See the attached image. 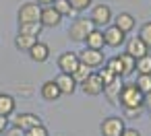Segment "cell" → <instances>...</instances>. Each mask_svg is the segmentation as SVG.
I'll list each match as a JSON object with an SVG mask.
<instances>
[{"label": "cell", "instance_id": "obj_1", "mask_svg": "<svg viewBox=\"0 0 151 136\" xmlns=\"http://www.w3.org/2000/svg\"><path fill=\"white\" fill-rule=\"evenodd\" d=\"M95 29V25L91 23L89 17H75V21L70 23L68 27V37L70 41H77V43H85L87 35Z\"/></svg>", "mask_w": 151, "mask_h": 136}, {"label": "cell", "instance_id": "obj_2", "mask_svg": "<svg viewBox=\"0 0 151 136\" xmlns=\"http://www.w3.org/2000/svg\"><path fill=\"white\" fill-rule=\"evenodd\" d=\"M118 99H120L122 107H139V105H143V93L137 89L134 83L122 85V91H120Z\"/></svg>", "mask_w": 151, "mask_h": 136}, {"label": "cell", "instance_id": "obj_3", "mask_svg": "<svg viewBox=\"0 0 151 136\" xmlns=\"http://www.w3.org/2000/svg\"><path fill=\"white\" fill-rule=\"evenodd\" d=\"M91 23L97 27V29H104V27H108L110 23H112V9L108 6V4H95L93 9H91Z\"/></svg>", "mask_w": 151, "mask_h": 136}, {"label": "cell", "instance_id": "obj_4", "mask_svg": "<svg viewBox=\"0 0 151 136\" xmlns=\"http://www.w3.org/2000/svg\"><path fill=\"white\" fill-rule=\"evenodd\" d=\"M79 62H83L85 66H89L91 70H99L106 62L104 58V52L101 50H91V48H85L81 54H79Z\"/></svg>", "mask_w": 151, "mask_h": 136}, {"label": "cell", "instance_id": "obj_5", "mask_svg": "<svg viewBox=\"0 0 151 136\" xmlns=\"http://www.w3.org/2000/svg\"><path fill=\"white\" fill-rule=\"evenodd\" d=\"M124 120L118 117V115H108L101 124H99V130H101V136H122L124 132Z\"/></svg>", "mask_w": 151, "mask_h": 136}, {"label": "cell", "instance_id": "obj_6", "mask_svg": "<svg viewBox=\"0 0 151 136\" xmlns=\"http://www.w3.org/2000/svg\"><path fill=\"white\" fill-rule=\"evenodd\" d=\"M40 15H42V6L37 2H25L21 4L17 17H19V25L21 23H40Z\"/></svg>", "mask_w": 151, "mask_h": 136}, {"label": "cell", "instance_id": "obj_7", "mask_svg": "<svg viewBox=\"0 0 151 136\" xmlns=\"http://www.w3.org/2000/svg\"><path fill=\"white\" fill-rule=\"evenodd\" d=\"M101 31H104V41H106L108 48H120L126 41V33H122L116 25H108Z\"/></svg>", "mask_w": 151, "mask_h": 136}, {"label": "cell", "instance_id": "obj_8", "mask_svg": "<svg viewBox=\"0 0 151 136\" xmlns=\"http://www.w3.org/2000/svg\"><path fill=\"white\" fill-rule=\"evenodd\" d=\"M81 89H83L85 95H91V97L101 95V93H104V80H101V76H99L97 72H91V74L85 78V83H81Z\"/></svg>", "mask_w": 151, "mask_h": 136}, {"label": "cell", "instance_id": "obj_9", "mask_svg": "<svg viewBox=\"0 0 151 136\" xmlns=\"http://www.w3.org/2000/svg\"><path fill=\"white\" fill-rule=\"evenodd\" d=\"M124 43H126V50H124V52H126L128 56H132L134 60H139V58H143L145 54H149V48L145 46V41H143V39H141L139 35H134V37H130V39H126Z\"/></svg>", "mask_w": 151, "mask_h": 136}, {"label": "cell", "instance_id": "obj_10", "mask_svg": "<svg viewBox=\"0 0 151 136\" xmlns=\"http://www.w3.org/2000/svg\"><path fill=\"white\" fill-rule=\"evenodd\" d=\"M79 64H81L79 62V54H75V52H64V54L58 56V68L64 74H73Z\"/></svg>", "mask_w": 151, "mask_h": 136}, {"label": "cell", "instance_id": "obj_11", "mask_svg": "<svg viewBox=\"0 0 151 136\" xmlns=\"http://www.w3.org/2000/svg\"><path fill=\"white\" fill-rule=\"evenodd\" d=\"M60 21H62V17H60V13H58V11L52 6V4L42 6L40 23H42L44 27H58V25H60Z\"/></svg>", "mask_w": 151, "mask_h": 136}, {"label": "cell", "instance_id": "obj_12", "mask_svg": "<svg viewBox=\"0 0 151 136\" xmlns=\"http://www.w3.org/2000/svg\"><path fill=\"white\" fill-rule=\"evenodd\" d=\"M42 124V117L40 115H35V113H19V115H15V122H13V126H17V128H21L23 132H27V130H31L33 126H40Z\"/></svg>", "mask_w": 151, "mask_h": 136}, {"label": "cell", "instance_id": "obj_13", "mask_svg": "<svg viewBox=\"0 0 151 136\" xmlns=\"http://www.w3.org/2000/svg\"><path fill=\"white\" fill-rule=\"evenodd\" d=\"M27 54H29V58H31L33 62L42 64V62H46V60L50 58V46L37 39V41L33 43V48H31V50H29Z\"/></svg>", "mask_w": 151, "mask_h": 136}, {"label": "cell", "instance_id": "obj_14", "mask_svg": "<svg viewBox=\"0 0 151 136\" xmlns=\"http://www.w3.org/2000/svg\"><path fill=\"white\" fill-rule=\"evenodd\" d=\"M54 83L58 85V89H60V93H62V95H73V93H75V89H77L75 78H73L70 74H64V72H60V74L54 78Z\"/></svg>", "mask_w": 151, "mask_h": 136}, {"label": "cell", "instance_id": "obj_15", "mask_svg": "<svg viewBox=\"0 0 151 136\" xmlns=\"http://www.w3.org/2000/svg\"><path fill=\"white\" fill-rule=\"evenodd\" d=\"M122 76H116L112 83H108L106 87H104V95L108 97V101L110 103H116L118 101V97H120V91H122Z\"/></svg>", "mask_w": 151, "mask_h": 136}, {"label": "cell", "instance_id": "obj_16", "mask_svg": "<svg viewBox=\"0 0 151 136\" xmlns=\"http://www.w3.org/2000/svg\"><path fill=\"white\" fill-rule=\"evenodd\" d=\"M40 95H42L46 101H58V99L62 97V93H60V89H58V85H56L54 80H46V83L42 85V89H40Z\"/></svg>", "mask_w": 151, "mask_h": 136}, {"label": "cell", "instance_id": "obj_17", "mask_svg": "<svg viewBox=\"0 0 151 136\" xmlns=\"http://www.w3.org/2000/svg\"><path fill=\"white\" fill-rule=\"evenodd\" d=\"M114 25L122 31V33H130L134 29V17L130 13H120L114 17Z\"/></svg>", "mask_w": 151, "mask_h": 136}, {"label": "cell", "instance_id": "obj_18", "mask_svg": "<svg viewBox=\"0 0 151 136\" xmlns=\"http://www.w3.org/2000/svg\"><path fill=\"white\" fill-rule=\"evenodd\" d=\"M15 109H17V101H15V97L13 95H6V93H0V115H11V113H15Z\"/></svg>", "mask_w": 151, "mask_h": 136}, {"label": "cell", "instance_id": "obj_19", "mask_svg": "<svg viewBox=\"0 0 151 136\" xmlns=\"http://www.w3.org/2000/svg\"><path fill=\"white\" fill-rule=\"evenodd\" d=\"M85 43H87V48H91V50H104V46H106V41H104V31L95 27V29L87 35Z\"/></svg>", "mask_w": 151, "mask_h": 136}, {"label": "cell", "instance_id": "obj_20", "mask_svg": "<svg viewBox=\"0 0 151 136\" xmlns=\"http://www.w3.org/2000/svg\"><path fill=\"white\" fill-rule=\"evenodd\" d=\"M37 41V37H31V35H25V33H19L15 37V48L21 50V52H29L33 48V43Z\"/></svg>", "mask_w": 151, "mask_h": 136}, {"label": "cell", "instance_id": "obj_21", "mask_svg": "<svg viewBox=\"0 0 151 136\" xmlns=\"http://www.w3.org/2000/svg\"><path fill=\"white\" fill-rule=\"evenodd\" d=\"M42 31H44L42 23H21L19 25V33H25V35H31V37H40Z\"/></svg>", "mask_w": 151, "mask_h": 136}, {"label": "cell", "instance_id": "obj_22", "mask_svg": "<svg viewBox=\"0 0 151 136\" xmlns=\"http://www.w3.org/2000/svg\"><path fill=\"white\" fill-rule=\"evenodd\" d=\"M52 6L60 13V17H62V19H64V17H75V15H77V13L73 11V6H70L68 0H54Z\"/></svg>", "mask_w": 151, "mask_h": 136}, {"label": "cell", "instance_id": "obj_23", "mask_svg": "<svg viewBox=\"0 0 151 136\" xmlns=\"http://www.w3.org/2000/svg\"><path fill=\"white\" fill-rule=\"evenodd\" d=\"M106 68H108L114 76H124V68H122V60H120V56H114V58L106 60Z\"/></svg>", "mask_w": 151, "mask_h": 136}, {"label": "cell", "instance_id": "obj_24", "mask_svg": "<svg viewBox=\"0 0 151 136\" xmlns=\"http://www.w3.org/2000/svg\"><path fill=\"white\" fill-rule=\"evenodd\" d=\"M91 72H93V70H91L89 66H85V64L81 62V64H79V66L75 68V72H73L70 76L75 78V83H77V85H81V83H85V78H87V76L91 74Z\"/></svg>", "mask_w": 151, "mask_h": 136}, {"label": "cell", "instance_id": "obj_25", "mask_svg": "<svg viewBox=\"0 0 151 136\" xmlns=\"http://www.w3.org/2000/svg\"><path fill=\"white\" fill-rule=\"evenodd\" d=\"M134 70L139 74H151V54H145L143 58H139Z\"/></svg>", "mask_w": 151, "mask_h": 136}, {"label": "cell", "instance_id": "obj_26", "mask_svg": "<svg viewBox=\"0 0 151 136\" xmlns=\"http://www.w3.org/2000/svg\"><path fill=\"white\" fill-rule=\"evenodd\" d=\"M120 60H122V68H124V76H128V74H132V72H134V66H137V60H134L132 56H128L126 52H122V54H120Z\"/></svg>", "mask_w": 151, "mask_h": 136}, {"label": "cell", "instance_id": "obj_27", "mask_svg": "<svg viewBox=\"0 0 151 136\" xmlns=\"http://www.w3.org/2000/svg\"><path fill=\"white\" fill-rule=\"evenodd\" d=\"M134 85H137V89H139L143 95L149 93V91H151V74H139Z\"/></svg>", "mask_w": 151, "mask_h": 136}, {"label": "cell", "instance_id": "obj_28", "mask_svg": "<svg viewBox=\"0 0 151 136\" xmlns=\"http://www.w3.org/2000/svg\"><path fill=\"white\" fill-rule=\"evenodd\" d=\"M139 37L145 41V46L151 50V21H147V23H143V27H141V31H139Z\"/></svg>", "mask_w": 151, "mask_h": 136}, {"label": "cell", "instance_id": "obj_29", "mask_svg": "<svg viewBox=\"0 0 151 136\" xmlns=\"http://www.w3.org/2000/svg\"><path fill=\"white\" fill-rule=\"evenodd\" d=\"M68 2H70V6H73L75 13H83V11H87L93 4V0H68Z\"/></svg>", "mask_w": 151, "mask_h": 136}, {"label": "cell", "instance_id": "obj_30", "mask_svg": "<svg viewBox=\"0 0 151 136\" xmlns=\"http://www.w3.org/2000/svg\"><path fill=\"white\" fill-rule=\"evenodd\" d=\"M25 136H50V134H48V128L44 124H40V126H33L31 130H27Z\"/></svg>", "mask_w": 151, "mask_h": 136}, {"label": "cell", "instance_id": "obj_31", "mask_svg": "<svg viewBox=\"0 0 151 136\" xmlns=\"http://www.w3.org/2000/svg\"><path fill=\"white\" fill-rule=\"evenodd\" d=\"M143 109H145L143 105H139V107H124V115L130 117V120H137V117H141Z\"/></svg>", "mask_w": 151, "mask_h": 136}, {"label": "cell", "instance_id": "obj_32", "mask_svg": "<svg viewBox=\"0 0 151 136\" xmlns=\"http://www.w3.org/2000/svg\"><path fill=\"white\" fill-rule=\"evenodd\" d=\"M97 74H99V76H101V80H104V87H106V85H108V83H112V80H114V78H116V76H114V74H112V72H110V70H108V68H106V66H101V68H99V70H97Z\"/></svg>", "mask_w": 151, "mask_h": 136}, {"label": "cell", "instance_id": "obj_33", "mask_svg": "<svg viewBox=\"0 0 151 136\" xmlns=\"http://www.w3.org/2000/svg\"><path fill=\"white\" fill-rule=\"evenodd\" d=\"M2 136H25V132H23L21 128H17V126H9V128L2 132Z\"/></svg>", "mask_w": 151, "mask_h": 136}, {"label": "cell", "instance_id": "obj_34", "mask_svg": "<svg viewBox=\"0 0 151 136\" xmlns=\"http://www.w3.org/2000/svg\"><path fill=\"white\" fill-rule=\"evenodd\" d=\"M143 107H145L147 111H151V91L143 95Z\"/></svg>", "mask_w": 151, "mask_h": 136}, {"label": "cell", "instance_id": "obj_35", "mask_svg": "<svg viewBox=\"0 0 151 136\" xmlns=\"http://www.w3.org/2000/svg\"><path fill=\"white\" fill-rule=\"evenodd\" d=\"M9 128V117L6 115H0V136H2V132Z\"/></svg>", "mask_w": 151, "mask_h": 136}, {"label": "cell", "instance_id": "obj_36", "mask_svg": "<svg viewBox=\"0 0 151 136\" xmlns=\"http://www.w3.org/2000/svg\"><path fill=\"white\" fill-rule=\"evenodd\" d=\"M122 136H141V134H139V130H137V128H124Z\"/></svg>", "mask_w": 151, "mask_h": 136}, {"label": "cell", "instance_id": "obj_37", "mask_svg": "<svg viewBox=\"0 0 151 136\" xmlns=\"http://www.w3.org/2000/svg\"><path fill=\"white\" fill-rule=\"evenodd\" d=\"M52 2H54V0H37L40 6H48V4H52Z\"/></svg>", "mask_w": 151, "mask_h": 136}]
</instances>
